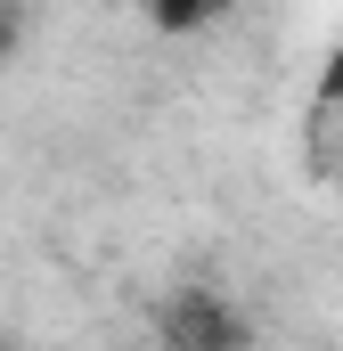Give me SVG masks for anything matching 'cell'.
Returning a JSON list of instances; mask_svg holds the SVG:
<instances>
[{
    "label": "cell",
    "instance_id": "obj_4",
    "mask_svg": "<svg viewBox=\"0 0 343 351\" xmlns=\"http://www.w3.org/2000/svg\"><path fill=\"white\" fill-rule=\"evenodd\" d=\"M327 82H335V90H343V49H335V74H327Z\"/></svg>",
    "mask_w": 343,
    "mask_h": 351
},
{
    "label": "cell",
    "instance_id": "obj_3",
    "mask_svg": "<svg viewBox=\"0 0 343 351\" xmlns=\"http://www.w3.org/2000/svg\"><path fill=\"white\" fill-rule=\"evenodd\" d=\"M8 41H16V25H8V8H0V58H8Z\"/></svg>",
    "mask_w": 343,
    "mask_h": 351
},
{
    "label": "cell",
    "instance_id": "obj_2",
    "mask_svg": "<svg viewBox=\"0 0 343 351\" xmlns=\"http://www.w3.org/2000/svg\"><path fill=\"white\" fill-rule=\"evenodd\" d=\"M221 8H229V0H147V16H156L164 33H204Z\"/></svg>",
    "mask_w": 343,
    "mask_h": 351
},
{
    "label": "cell",
    "instance_id": "obj_1",
    "mask_svg": "<svg viewBox=\"0 0 343 351\" xmlns=\"http://www.w3.org/2000/svg\"><path fill=\"white\" fill-rule=\"evenodd\" d=\"M156 327H164L172 343H196V351L246 343V319H237V311H229V302H221L213 286H188V294H172V302H164V319H156Z\"/></svg>",
    "mask_w": 343,
    "mask_h": 351
}]
</instances>
